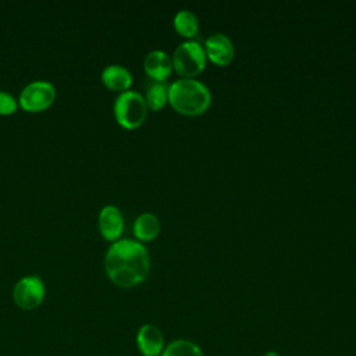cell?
Masks as SVG:
<instances>
[{"instance_id":"7c38bea8","label":"cell","mask_w":356,"mask_h":356,"mask_svg":"<svg viewBox=\"0 0 356 356\" xmlns=\"http://www.w3.org/2000/svg\"><path fill=\"white\" fill-rule=\"evenodd\" d=\"M132 229L139 241H150L157 236L160 231V221L153 213L146 211L135 218Z\"/></svg>"},{"instance_id":"ba28073f","label":"cell","mask_w":356,"mask_h":356,"mask_svg":"<svg viewBox=\"0 0 356 356\" xmlns=\"http://www.w3.org/2000/svg\"><path fill=\"white\" fill-rule=\"evenodd\" d=\"M99 229L104 239L117 241L120 239L124 229V216L121 210L114 204L104 206L99 213Z\"/></svg>"},{"instance_id":"5b68a950","label":"cell","mask_w":356,"mask_h":356,"mask_svg":"<svg viewBox=\"0 0 356 356\" xmlns=\"http://www.w3.org/2000/svg\"><path fill=\"white\" fill-rule=\"evenodd\" d=\"M56 95V86L50 81L35 79L24 86L18 97V104L29 113L43 111L51 106Z\"/></svg>"},{"instance_id":"3957f363","label":"cell","mask_w":356,"mask_h":356,"mask_svg":"<svg viewBox=\"0 0 356 356\" xmlns=\"http://www.w3.org/2000/svg\"><path fill=\"white\" fill-rule=\"evenodd\" d=\"M113 110L117 122L127 129L138 128L147 115V104L143 95L132 89L124 90L115 97Z\"/></svg>"},{"instance_id":"30bf717a","label":"cell","mask_w":356,"mask_h":356,"mask_svg":"<svg viewBox=\"0 0 356 356\" xmlns=\"http://www.w3.org/2000/svg\"><path fill=\"white\" fill-rule=\"evenodd\" d=\"M143 68L146 74L159 82H165L172 70V60L164 50L156 49L149 51L143 60Z\"/></svg>"},{"instance_id":"5bb4252c","label":"cell","mask_w":356,"mask_h":356,"mask_svg":"<svg viewBox=\"0 0 356 356\" xmlns=\"http://www.w3.org/2000/svg\"><path fill=\"white\" fill-rule=\"evenodd\" d=\"M145 102L147 104V108L159 110L164 107V104L168 102V85L165 82L153 81L145 93Z\"/></svg>"},{"instance_id":"7a4b0ae2","label":"cell","mask_w":356,"mask_h":356,"mask_svg":"<svg viewBox=\"0 0 356 356\" xmlns=\"http://www.w3.org/2000/svg\"><path fill=\"white\" fill-rule=\"evenodd\" d=\"M168 102L181 114L197 115L209 108L211 93L199 79L178 78L168 85Z\"/></svg>"},{"instance_id":"9a60e30c","label":"cell","mask_w":356,"mask_h":356,"mask_svg":"<svg viewBox=\"0 0 356 356\" xmlns=\"http://www.w3.org/2000/svg\"><path fill=\"white\" fill-rule=\"evenodd\" d=\"M160 356H204L199 345L189 339H175L170 342Z\"/></svg>"},{"instance_id":"277c9868","label":"cell","mask_w":356,"mask_h":356,"mask_svg":"<svg viewBox=\"0 0 356 356\" xmlns=\"http://www.w3.org/2000/svg\"><path fill=\"white\" fill-rule=\"evenodd\" d=\"M204 47L196 40L179 43L172 54V67L184 78L197 75L206 65Z\"/></svg>"},{"instance_id":"52a82bcc","label":"cell","mask_w":356,"mask_h":356,"mask_svg":"<svg viewBox=\"0 0 356 356\" xmlns=\"http://www.w3.org/2000/svg\"><path fill=\"white\" fill-rule=\"evenodd\" d=\"M204 51H206V56L213 63L218 65H225L234 58L235 49L232 44V40L227 35L221 32H216L207 36L204 42Z\"/></svg>"},{"instance_id":"6da1fadb","label":"cell","mask_w":356,"mask_h":356,"mask_svg":"<svg viewBox=\"0 0 356 356\" xmlns=\"http://www.w3.org/2000/svg\"><path fill=\"white\" fill-rule=\"evenodd\" d=\"M107 277L118 286L129 288L142 282L150 270V257L146 246L136 239L114 241L104 256Z\"/></svg>"},{"instance_id":"2e32d148","label":"cell","mask_w":356,"mask_h":356,"mask_svg":"<svg viewBox=\"0 0 356 356\" xmlns=\"http://www.w3.org/2000/svg\"><path fill=\"white\" fill-rule=\"evenodd\" d=\"M18 107V99H15L10 92L0 89V115L13 114Z\"/></svg>"},{"instance_id":"4fadbf2b","label":"cell","mask_w":356,"mask_h":356,"mask_svg":"<svg viewBox=\"0 0 356 356\" xmlns=\"http://www.w3.org/2000/svg\"><path fill=\"white\" fill-rule=\"evenodd\" d=\"M174 26L179 35L193 38L199 32V19L192 11L179 10L174 15Z\"/></svg>"},{"instance_id":"8992f818","label":"cell","mask_w":356,"mask_h":356,"mask_svg":"<svg viewBox=\"0 0 356 356\" xmlns=\"http://www.w3.org/2000/svg\"><path fill=\"white\" fill-rule=\"evenodd\" d=\"M46 295V286L42 278L36 274L19 278L13 289V299L19 309L32 310L40 306Z\"/></svg>"},{"instance_id":"9c48e42d","label":"cell","mask_w":356,"mask_h":356,"mask_svg":"<svg viewBox=\"0 0 356 356\" xmlns=\"http://www.w3.org/2000/svg\"><path fill=\"white\" fill-rule=\"evenodd\" d=\"M136 345L143 356H160L164 350V337L154 324H143L136 334Z\"/></svg>"},{"instance_id":"8fae6325","label":"cell","mask_w":356,"mask_h":356,"mask_svg":"<svg viewBox=\"0 0 356 356\" xmlns=\"http://www.w3.org/2000/svg\"><path fill=\"white\" fill-rule=\"evenodd\" d=\"M102 81L107 88L121 93L132 85V74L121 64H108L102 71Z\"/></svg>"},{"instance_id":"e0dca14e","label":"cell","mask_w":356,"mask_h":356,"mask_svg":"<svg viewBox=\"0 0 356 356\" xmlns=\"http://www.w3.org/2000/svg\"><path fill=\"white\" fill-rule=\"evenodd\" d=\"M263 356H281V355H280V353H277V352H274V350H270V352L264 353Z\"/></svg>"}]
</instances>
